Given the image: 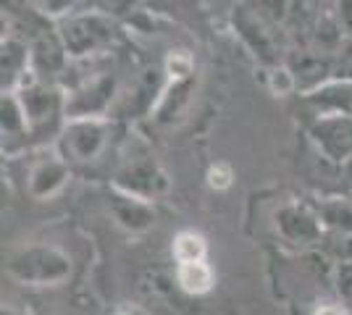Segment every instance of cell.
I'll return each instance as SVG.
<instances>
[{
	"instance_id": "cell-3",
	"label": "cell",
	"mask_w": 352,
	"mask_h": 315,
	"mask_svg": "<svg viewBox=\"0 0 352 315\" xmlns=\"http://www.w3.org/2000/svg\"><path fill=\"white\" fill-rule=\"evenodd\" d=\"M208 181H210V187H216V189H226V187L232 184V168L223 163L213 165L210 174H208Z\"/></svg>"
},
{
	"instance_id": "cell-1",
	"label": "cell",
	"mask_w": 352,
	"mask_h": 315,
	"mask_svg": "<svg viewBox=\"0 0 352 315\" xmlns=\"http://www.w3.org/2000/svg\"><path fill=\"white\" fill-rule=\"evenodd\" d=\"M179 284L190 294H206L213 286V270H210L206 260L184 263V266H179Z\"/></svg>"
},
{
	"instance_id": "cell-4",
	"label": "cell",
	"mask_w": 352,
	"mask_h": 315,
	"mask_svg": "<svg viewBox=\"0 0 352 315\" xmlns=\"http://www.w3.org/2000/svg\"><path fill=\"white\" fill-rule=\"evenodd\" d=\"M318 315H342V313H339V310H334V307H321V310H318Z\"/></svg>"
},
{
	"instance_id": "cell-2",
	"label": "cell",
	"mask_w": 352,
	"mask_h": 315,
	"mask_svg": "<svg viewBox=\"0 0 352 315\" xmlns=\"http://www.w3.org/2000/svg\"><path fill=\"white\" fill-rule=\"evenodd\" d=\"M174 255L179 260V266L200 263V260H206V240L195 231H182L174 242Z\"/></svg>"
}]
</instances>
